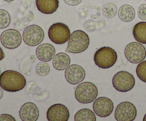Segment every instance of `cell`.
<instances>
[{"label": "cell", "instance_id": "6da1fadb", "mask_svg": "<svg viewBox=\"0 0 146 121\" xmlns=\"http://www.w3.org/2000/svg\"><path fill=\"white\" fill-rule=\"evenodd\" d=\"M27 81L19 72L12 70L4 71L0 75V88L8 92H17L24 89Z\"/></svg>", "mask_w": 146, "mask_h": 121}, {"label": "cell", "instance_id": "7a4b0ae2", "mask_svg": "<svg viewBox=\"0 0 146 121\" xmlns=\"http://www.w3.org/2000/svg\"><path fill=\"white\" fill-rule=\"evenodd\" d=\"M90 44L88 34L82 30H76L71 34L66 51L70 54H80L85 51Z\"/></svg>", "mask_w": 146, "mask_h": 121}, {"label": "cell", "instance_id": "3957f363", "mask_svg": "<svg viewBox=\"0 0 146 121\" xmlns=\"http://www.w3.org/2000/svg\"><path fill=\"white\" fill-rule=\"evenodd\" d=\"M118 55L114 49L108 46L98 48L94 54V60L96 65L100 68L107 69L115 65Z\"/></svg>", "mask_w": 146, "mask_h": 121}, {"label": "cell", "instance_id": "277c9868", "mask_svg": "<svg viewBox=\"0 0 146 121\" xmlns=\"http://www.w3.org/2000/svg\"><path fill=\"white\" fill-rule=\"evenodd\" d=\"M98 88L91 82L80 83L75 89L74 95L77 101L82 104L94 102L98 96Z\"/></svg>", "mask_w": 146, "mask_h": 121}, {"label": "cell", "instance_id": "5b68a950", "mask_svg": "<svg viewBox=\"0 0 146 121\" xmlns=\"http://www.w3.org/2000/svg\"><path fill=\"white\" fill-rule=\"evenodd\" d=\"M112 84L116 91L125 93L131 91L135 86V80L133 74L125 71H121L114 75Z\"/></svg>", "mask_w": 146, "mask_h": 121}, {"label": "cell", "instance_id": "8992f818", "mask_svg": "<svg viewBox=\"0 0 146 121\" xmlns=\"http://www.w3.org/2000/svg\"><path fill=\"white\" fill-rule=\"evenodd\" d=\"M49 39L58 45L64 44L69 40L71 31L66 24L58 22L52 24L48 31Z\"/></svg>", "mask_w": 146, "mask_h": 121}, {"label": "cell", "instance_id": "52a82bcc", "mask_svg": "<svg viewBox=\"0 0 146 121\" xmlns=\"http://www.w3.org/2000/svg\"><path fill=\"white\" fill-rule=\"evenodd\" d=\"M44 38V31L41 26L36 24L28 26L23 31L22 39L29 46L39 45Z\"/></svg>", "mask_w": 146, "mask_h": 121}, {"label": "cell", "instance_id": "ba28073f", "mask_svg": "<svg viewBox=\"0 0 146 121\" xmlns=\"http://www.w3.org/2000/svg\"><path fill=\"white\" fill-rule=\"evenodd\" d=\"M124 54L129 62L139 63L146 58V48L142 44L138 41L131 42L125 46Z\"/></svg>", "mask_w": 146, "mask_h": 121}, {"label": "cell", "instance_id": "9c48e42d", "mask_svg": "<svg viewBox=\"0 0 146 121\" xmlns=\"http://www.w3.org/2000/svg\"><path fill=\"white\" fill-rule=\"evenodd\" d=\"M114 115L117 121H133L137 116L136 107L132 102L124 101L118 104Z\"/></svg>", "mask_w": 146, "mask_h": 121}, {"label": "cell", "instance_id": "30bf717a", "mask_svg": "<svg viewBox=\"0 0 146 121\" xmlns=\"http://www.w3.org/2000/svg\"><path fill=\"white\" fill-rule=\"evenodd\" d=\"M0 41L4 48L12 50L18 48L21 45L22 37L19 31L14 28H9L1 33Z\"/></svg>", "mask_w": 146, "mask_h": 121}, {"label": "cell", "instance_id": "8fae6325", "mask_svg": "<svg viewBox=\"0 0 146 121\" xmlns=\"http://www.w3.org/2000/svg\"><path fill=\"white\" fill-rule=\"evenodd\" d=\"M113 102L106 97H100L94 101L93 109L96 115L101 118L109 116L113 111Z\"/></svg>", "mask_w": 146, "mask_h": 121}, {"label": "cell", "instance_id": "7c38bea8", "mask_svg": "<svg viewBox=\"0 0 146 121\" xmlns=\"http://www.w3.org/2000/svg\"><path fill=\"white\" fill-rule=\"evenodd\" d=\"M69 117L68 109L61 103L51 105L46 112V118L48 121H68Z\"/></svg>", "mask_w": 146, "mask_h": 121}, {"label": "cell", "instance_id": "4fadbf2b", "mask_svg": "<svg viewBox=\"0 0 146 121\" xmlns=\"http://www.w3.org/2000/svg\"><path fill=\"white\" fill-rule=\"evenodd\" d=\"M64 75L68 83L71 85H78L85 79L86 71L81 65L72 64L66 69Z\"/></svg>", "mask_w": 146, "mask_h": 121}, {"label": "cell", "instance_id": "5bb4252c", "mask_svg": "<svg viewBox=\"0 0 146 121\" xmlns=\"http://www.w3.org/2000/svg\"><path fill=\"white\" fill-rule=\"evenodd\" d=\"M19 117L23 121H36L39 117V111L36 105L31 102L23 104L19 110Z\"/></svg>", "mask_w": 146, "mask_h": 121}, {"label": "cell", "instance_id": "9a60e30c", "mask_svg": "<svg viewBox=\"0 0 146 121\" xmlns=\"http://www.w3.org/2000/svg\"><path fill=\"white\" fill-rule=\"evenodd\" d=\"M56 55L55 48L48 43L41 44L36 49V56L39 61L48 62L53 60Z\"/></svg>", "mask_w": 146, "mask_h": 121}, {"label": "cell", "instance_id": "2e32d148", "mask_svg": "<svg viewBox=\"0 0 146 121\" xmlns=\"http://www.w3.org/2000/svg\"><path fill=\"white\" fill-rule=\"evenodd\" d=\"M36 6L40 12L45 14H54L59 6L58 0H36Z\"/></svg>", "mask_w": 146, "mask_h": 121}, {"label": "cell", "instance_id": "e0dca14e", "mask_svg": "<svg viewBox=\"0 0 146 121\" xmlns=\"http://www.w3.org/2000/svg\"><path fill=\"white\" fill-rule=\"evenodd\" d=\"M71 63V58L68 55L63 52L56 54L53 58V65L58 71H63L68 68Z\"/></svg>", "mask_w": 146, "mask_h": 121}, {"label": "cell", "instance_id": "ac0fdd59", "mask_svg": "<svg viewBox=\"0 0 146 121\" xmlns=\"http://www.w3.org/2000/svg\"><path fill=\"white\" fill-rule=\"evenodd\" d=\"M118 16L121 21L124 22H131L135 17V11L132 6L123 4L119 8Z\"/></svg>", "mask_w": 146, "mask_h": 121}, {"label": "cell", "instance_id": "d6986e66", "mask_svg": "<svg viewBox=\"0 0 146 121\" xmlns=\"http://www.w3.org/2000/svg\"><path fill=\"white\" fill-rule=\"evenodd\" d=\"M133 35L135 41L142 44H146V21H141L134 26Z\"/></svg>", "mask_w": 146, "mask_h": 121}, {"label": "cell", "instance_id": "ffe728a7", "mask_svg": "<svg viewBox=\"0 0 146 121\" xmlns=\"http://www.w3.org/2000/svg\"><path fill=\"white\" fill-rule=\"evenodd\" d=\"M75 121H96L95 112L88 108L79 110L74 115Z\"/></svg>", "mask_w": 146, "mask_h": 121}, {"label": "cell", "instance_id": "44dd1931", "mask_svg": "<svg viewBox=\"0 0 146 121\" xmlns=\"http://www.w3.org/2000/svg\"><path fill=\"white\" fill-rule=\"evenodd\" d=\"M102 12L104 17L108 19H111L116 15L118 9L115 4L113 3H108L103 7Z\"/></svg>", "mask_w": 146, "mask_h": 121}, {"label": "cell", "instance_id": "7402d4cb", "mask_svg": "<svg viewBox=\"0 0 146 121\" xmlns=\"http://www.w3.org/2000/svg\"><path fill=\"white\" fill-rule=\"evenodd\" d=\"M11 24V16L5 9H0V29L7 28Z\"/></svg>", "mask_w": 146, "mask_h": 121}, {"label": "cell", "instance_id": "603a6c76", "mask_svg": "<svg viewBox=\"0 0 146 121\" xmlns=\"http://www.w3.org/2000/svg\"><path fill=\"white\" fill-rule=\"evenodd\" d=\"M50 71H51V68L47 62L41 61L38 63L36 66V72L38 75H41V76L47 75L50 73Z\"/></svg>", "mask_w": 146, "mask_h": 121}, {"label": "cell", "instance_id": "cb8c5ba5", "mask_svg": "<svg viewBox=\"0 0 146 121\" xmlns=\"http://www.w3.org/2000/svg\"><path fill=\"white\" fill-rule=\"evenodd\" d=\"M136 74L141 81L146 83V61H143L138 63L136 68Z\"/></svg>", "mask_w": 146, "mask_h": 121}, {"label": "cell", "instance_id": "d4e9b609", "mask_svg": "<svg viewBox=\"0 0 146 121\" xmlns=\"http://www.w3.org/2000/svg\"><path fill=\"white\" fill-rule=\"evenodd\" d=\"M138 17L142 21H146V4H142L138 7Z\"/></svg>", "mask_w": 146, "mask_h": 121}, {"label": "cell", "instance_id": "484cf974", "mask_svg": "<svg viewBox=\"0 0 146 121\" xmlns=\"http://www.w3.org/2000/svg\"><path fill=\"white\" fill-rule=\"evenodd\" d=\"M15 118L9 114H1L0 115V121H15Z\"/></svg>", "mask_w": 146, "mask_h": 121}, {"label": "cell", "instance_id": "4316f807", "mask_svg": "<svg viewBox=\"0 0 146 121\" xmlns=\"http://www.w3.org/2000/svg\"><path fill=\"white\" fill-rule=\"evenodd\" d=\"M65 4L69 6H76L78 5L82 1V0H64Z\"/></svg>", "mask_w": 146, "mask_h": 121}, {"label": "cell", "instance_id": "83f0119b", "mask_svg": "<svg viewBox=\"0 0 146 121\" xmlns=\"http://www.w3.org/2000/svg\"><path fill=\"white\" fill-rule=\"evenodd\" d=\"M4 57H5V55H4V51H3V50L1 49V46H0V61H2V60L4 58Z\"/></svg>", "mask_w": 146, "mask_h": 121}, {"label": "cell", "instance_id": "f1b7e54d", "mask_svg": "<svg viewBox=\"0 0 146 121\" xmlns=\"http://www.w3.org/2000/svg\"><path fill=\"white\" fill-rule=\"evenodd\" d=\"M2 97H3V92H2V90H1V88H0V100H1V98H2Z\"/></svg>", "mask_w": 146, "mask_h": 121}, {"label": "cell", "instance_id": "f546056e", "mask_svg": "<svg viewBox=\"0 0 146 121\" xmlns=\"http://www.w3.org/2000/svg\"><path fill=\"white\" fill-rule=\"evenodd\" d=\"M4 1H6V2H11V1H14V0H4Z\"/></svg>", "mask_w": 146, "mask_h": 121}, {"label": "cell", "instance_id": "4dcf8cb0", "mask_svg": "<svg viewBox=\"0 0 146 121\" xmlns=\"http://www.w3.org/2000/svg\"><path fill=\"white\" fill-rule=\"evenodd\" d=\"M143 121H146V114H145V115H144V117H143Z\"/></svg>", "mask_w": 146, "mask_h": 121}, {"label": "cell", "instance_id": "1f68e13d", "mask_svg": "<svg viewBox=\"0 0 146 121\" xmlns=\"http://www.w3.org/2000/svg\"><path fill=\"white\" fill-rule=\"evenodd\" d=\"M0 75H1V74H0Z\"/></svg>", "mask_w": 146, "mask_h": 121}, {"label": "cell", "instance_id": "d6a6232c", "mask_svg": "<svg viewBox=\"0 0 146 121\" xmlns=\"http://www.w3.org/2000/svg\"><path fill=\"white\" fill-rule=\"evenodd\" d=\"M145 1H146V0H145Z\"/></svg>", "mask_w": 146, "mask_h": 121}]
</instances>
